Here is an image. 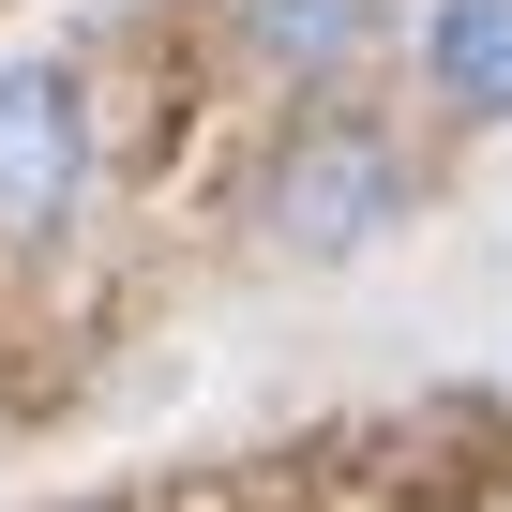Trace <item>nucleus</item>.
I'll return each mask as SVG.
<instances>
[{
	"instance_id": "f257e3e1",
	"label": "nucleus",
	"mask_w": 512,
	"mask_h": 512,
	"mask_svg": "<svg viewBox=\"0 0 512 512\" xmlns=\"http://www.w3.org/2000/svg\"><path fill=\"white\" fill-rule=\"evenodd\" d=\"M407 211V151L377 136V121H302L287 151H272V181H256V226H272L287 256H347V241H377Z\"/></svg>"
},
{
	"instance_id": "f03ea898",
	"label": "nucleus",
	"mask_w": 512,
	"mask_h": 512,
	"mask_svg": "<svg viewBox=\"0 0 512 512\" xmlns=\"http://www.w3.org/2000/svg\"><path fill=\"white\" fill-rule=\"evenodd\" d=\"M91 196V91L61 61H0V241H61Z\"/></svg>"
},
{
	"instance_id": "7ed1b4c3",
	"label": "nucleus",
	"mask_w": 512,
	"mask_h": 512,
	"mask_svg": "<svg viewBox=\"0 0 512 512\" xmlns=\"http://www.w3.org/2000/svg\"><path fill=\"white\" fill-rule=\"evenodd\" d=\"M422 76L467 121H512V0H437L422 16Z\"/></svg>"
},
{
	"instance_id": "20e7f679",
	"label": "nucleus",
	"mask_w": 512,
	"mask_h": 512,
	"mask_svg": "<svg viewBox=\"0 0 512 512\" xmlns=\"http://www.w3.org/2000/svg\"><path fill=\"white\" fill-rule=\"evenodd\" d=\"M241 31L272 46L287 76H332V61H347V46L377 31V0H241Z\"/></svg>"
}]
</instances>
